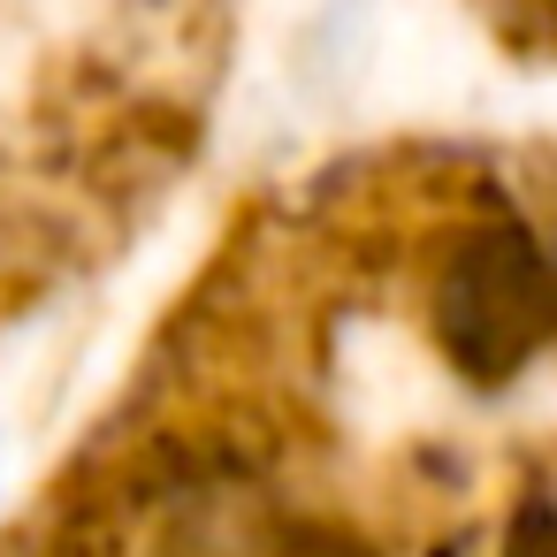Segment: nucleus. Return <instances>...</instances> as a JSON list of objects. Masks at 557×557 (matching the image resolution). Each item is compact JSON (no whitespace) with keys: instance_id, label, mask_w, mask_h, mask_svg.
Segmentation results:
<instances>
[{"instance_id":"nucleus-1","label":"nucleus","mask_w":557,"mask_h":557,"mask_svg":"<svg viewBox=\"0 0 557 557\" xmlns=\"http://www.w3.org/2000/svg\"><path fill=\"white\" fill-rule=\"evenodd\" d=\"M557 321V275L519 230L473 237L435 283V336L473 382H511Z\"/></svg>"}]
</instances>
